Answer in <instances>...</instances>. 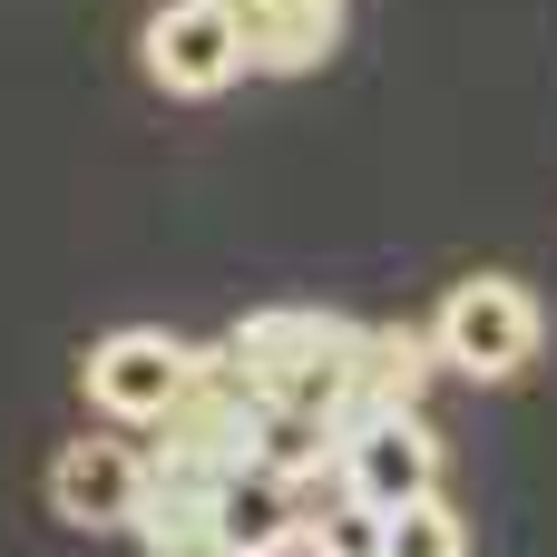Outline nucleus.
Segmentation results:
<instances>
[{
    "instance_id": "20e7f679",
    "label": "nucleus",
    "mask_w": 557,
    "mask_h": 557,
    "mask_svg": "<svg viewBox=\"0 0 557 557\" xmlns=\"http://www.w3.org/2000/svg\"><path fill=\"white\" fill-rule=\"evenodd\" d=\"M186 362H196V343H176V333H157V323H127V333L88 343L78 392H88V411H98L108 431H157V421L176 411V392H186Z\"/></svg>"
},
{
    "instance_id": "f03ea898",
    "label": "nucleus",
    "mask_w": 557,
    "mask_h": 557,
    "mask_svg": "<svg viewBox=\"0 0 557 557\" xmlns=\"http://www.w3.org/2000/svg\"><path fill=\"white\" fill-rule=\"evenodd\" d=\"M264 411H274V392L225 352V343H196V362H186V392H176V411L157 421V450L147 460H196V470H255V441H264Z\"/></svg>"
},
{
    "instance_id": "1a4fd4ad",
    "label": "nucleus",
    "mask_w": 557,
    "mask_h": 557,
    "mask_svg": "<svg viewBox=\"0 0 557 557\" xmlns=\"http://www.w3.org/2000/svg\"><path fill=\"white\" fill-rule=\"evenodd\" d=\"M431 372H441L431 333H411V323H362V352H352V421H362V411H421Z\"/></svg>"
},
{
    "instance_id": "7ed1b4c3",
    "label": "nucleus",
    "mask_w": 557,
    "mask_h": 557,
    "mask_svg": "<svg viewBox=\"0 0 557 557\" xmlns=\"http://www.w3.org/2000/svg\"><path fill=\"white\" fill-rule=\"evenodd\" d=\"M539 343H548V313L519 274H460L431 313V352L460 382H519L539 362Z\"/></svg>"
},
{
    "instance_id": "423d86ee",
    "label": "nucleus",
    "mask_w": 557,
    "mask_h": 557,
    "mask_svg": "<svg viewBox=\"0 0 557 557\" xmlns=\"http://www.w3.org/2000/svg\"><path fill=\"white\" fill-rule=\"evenodd\" d=\"M137 59H147V78L166 98H225L245 78V39H235V10L225 0H166L147 20Z\"/></svg>"
},
{
    "instance_id": "39448f33",
    "label": "nucleus",
    "mask_w": 557,
    "mask_h": 557,
    "mask_svg": "<svg viewBox=\"0 0 557 557\" xmlns=\"http://www.w3.org/2000/svg\"><path fill=\"white\" fill-rule=\"evenodd\" d=\"M343 490L372 499L382 519L411 509V499H431L441 490V431L421 411H362V421H343Z\"/></svg>"
},
{
    "instance_id": "ddd939ff",
    "label": "nucleus",
    "mask_w": 557,
    "mask_h": 557,
    "mask_svg": "<svg viewBox=\"0 0 557 557\" xmlns=\"http://www.w3.org/2000/svg\"><path fill=\"white\" fill-rule=\"evenodd\" d=\"M147 557H235L225 529H186V539H147Z\"/></svg>"
},
{
    "instance_id": "4468645a",
    "label": "nucleus",
    "mask_w": 557,
    "mask_h": 557,
    "mask_svg": "<svg viewBox=\"0 0 557 557\" xmlns=\"http://www.w3.org/2000/svg\"><path fill=\"white\" fill-rule=\"evenodd\" d=\"M323 10H343V0H323Z\"/></svg>"
},
{
    "instance_id": "6e6552de",
    "label": "nucleus",
    "mask_w": 557,
    "mask_h": 557,
    "mask_svg": "<svg viewBox=\"0 0 557 557\" xmlns=\"http://www.w3.org/2000/svg\"><path fill=\"white\" fill-rule=\"evenodd\" d=\"M225 10H235V39H245V69H274V78L323 69L333 39H343V10H323V0H225Z\"/></svg>"
},
{
    "instance_id": "0eeeda50",
    "label": "nucleus",
    "mask_w": 557,
    "mask_h": 557,
    "mask_svg": "<svg viewBox=\"0 0 557 557\" xmlns=\"http://www.w3.org/2000/svg\"><path fill=\"white\" fill-rule=\"evenodd\" d=\"M137 499H147V450H137V441H117L108 421L78 431V441H59V460H49V509H59L69 529L108 539V529L137 519Z\"/></svg>"
},
{
    "instance_id": "f257e3e1",
    "label": "nucleus",
    "mask_w": 557,
    "mask_h": 557,
    "mask_svg": "<svg viewBox=\"0 0 557 557\" xmlns=\"http://www.w3.org/2000/svg\"><path fill=\"white\" fill-rule=\"evenodd\" d=\"M225 352L284 401V411H323V421H352V352H362V323L323 313V304H264L225 333Z\"/></svg>"
},
{
    "instance_id": "9d476101",
    "label": "nucleus",
    "mask_w": 557,
    "mask_h": 557,
    "mask_svg": "<svg viewBox=\"0 0 557 557\" xmlns=\"http://www.w3.org/2000/svg\"><path fill=\"white\" fill-rule=\"evenodd\" d=\"M215 529H225V548H235V557H294V548H304L294 490H284V480H264V470H235V480H225Z\"/></svg>"
},
{
    "instance_id": "9b49d317",
    "label": "nucleus",
    "mask_w": 557,
    "mask_h": 557,
    "mask_svg": "<svg viewBox=\"0 0 557 557\" xmlns=\"http://www.w3.org/2000/svg\"><path fill=\"white\" fill-rule=\"evenodd\" d=\"M382 557H470V529H460V509L431 490V499H411V509L382 519Z\"/></svg>"
},
{
    "instance_id": "f8f14e48",
    "label": "nucleus",
    "mask_w": 557,
    "mask_h": 557,
    "mask_svg": "<svg viewBox=\"0 0 557 557\" xmlns=\"http://www.w3.org/2000/svg\"><path fill=\"white\" fill-rule=\"evenodd\" d=\"M304 557H382V509L372 499H333L304 529Z\"/></svg>"
}]
</instances>
